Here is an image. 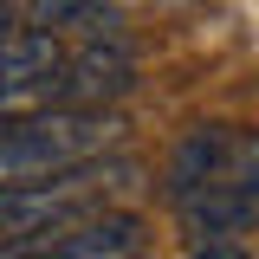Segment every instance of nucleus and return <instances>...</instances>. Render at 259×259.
Listing matches in <instances>:
<instances>
[{
    "label": "nucleus",
    "instance_id": "f257e3e1",
    "mask_svg": "<svg viewBox=\"0 0 259 259\" xmlns=\"http://www.w3.org/2000/svg\"><path fill=\"white\" fill-rule=\"evenodd\" d=\"M162 194L194 246H221L259 227V130L194 123L162 162Z\"/></svg>",
    "mask_w": 259,
    "mask_h": 259
},
{
    "label": "nucleus",
    "instance_id": "f03ea898",
    "mask_svg": "<svg viewBox=\"0 0 259 259\" xmlns=\"http://www.w3.org/2000/svg\"><path fill=\"white\" fill-rule=\"evenodd\" d=\"M123 136H130L123 110H39L26 123H7L0 130V188L123 156Z\"/></svg>",
    "mask_w": 259,
    "mask_h": 259
},
{
    "label": "nucleus",
    "instance_id": "7ed1b4c3",
    "mask_svg": "<svg viewBox=\"0 0 259 259\" xmlns=\"http://www.w3.org/2000/svg\"><path fill=\"white\" fill-rule=\"evenodd\" d=\"M136 188H143L136 156H104V162H84V168H65V175H46V182L0 188V246L71 227V221H91V214H110Z\"/></svg>",
    "mask_w": 259,
    "mask_h": 259
},
{
    "label": "nucleus",
    "instance_id": "20e7f679",
    "mask_svg": "<svg viewBox=\"0 0 259 259\" xmlns=\"http://www.w3.org/2000/svg\"><path fill=\"white\" fill-rule=\"evenodd\" d=\"M143 246H149L143 214L110 207V214L52 227V233H32V240H7L0 259H143Z\"/></svg>",
    "mask_w": 259,
    "mask_h": 259
},
{
    "label": "nucleus",
    "instance_id": "39448f33",
    "mask_svg": "<svg viewBox=\"0 0 259 259\" xmlns=\"http://www.w3.org/2000/svg\"><path fill=\"white\" fill-rule=\"evenodd\" d=\"M59 110H117V97L136 91V52L117 39H84L78 52H65L59 65Z\"/></svg>",
    "mask_w": 259,
    "mask_h": 259
},
{
    "label": "nucleus",
    "instance_id": "423d86ee",
    "mask_svg": "<svg viewBox=\"0 0 259 259\" xmlns=\"http://www.w3.org/2000/svg\"><path fill=\"white\" fill-rule=\"evenodd\" d=\"M65 65V46L52 32H32V26H13L0 39V97L7 91H32V84H52Z\"/></svg>",
    "mask_w": 259,
    "mask_h": 259
},
{
    "label": "nucleus",
    "instance_id": "0eeeda50",
    "mask_svg": "<svg viewBox=\"0 0 259 259\" xmlns=\"http://www.w3.org/2000/svg\"><path fill=\"white\" fill-rule=\"evenodd\" d=\"M32 32H84V39H117V13L104 0H26Z\"/></svg>",
    "mask_w": 259,
    "mask_h": 259
},
{
    "label": "nucleus",
    "instance_id": "6e6552de",
    "mask_svg": "<svg viewBox=\"0 0 259 259\" xmlns=\"http://www.w3.org/2000/svg\"><path fill=\"white\" fill-rule=\"evenodd\" d=\"M188 259H253V253H246V240H221V246H194Z\"/></svg>",
    "mask_w": 259,
    "mask_h": 259
},
{
    "label": "nucleus",
    "instance_id": "1a4fd4ad",
    "mask_svg": "<svg viewBox=\"0 0 259 259\" xmlns=\"http://www.w3.org/2000/svg\"><path fill=\"white\" fill-rule=\"evenodd\" d=\"M7 32H13V7L0 0V39H7Z\"/></svg>",
    "mask_w": 259,
    "mask_h": 259
}]
</instances>
